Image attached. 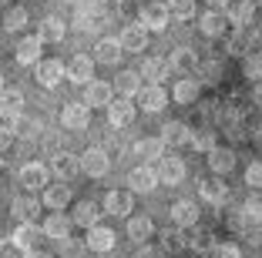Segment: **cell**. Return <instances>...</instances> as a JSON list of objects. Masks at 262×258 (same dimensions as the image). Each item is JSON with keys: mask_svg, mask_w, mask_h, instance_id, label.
Segmentation results:
<instances>
[{"mask_svg": "<svg viewBox=\"0 0 262 258\" xmlns=\"http://www.w3.org/2000/svg\"><path fill=\"white\" fill-rule=\"evenodd\" d=\"M77 161H81V175L88 178H104L111 168V158L104 148H88L84 154H77Z\"/></svg>", "mask_w": 262, "mask_h": 258, "instance_id": "cell-1", "label": "cell"}, {"mask_svg": "<svg viewBox=\"0 0 262 258\" xmlns=\"http://www.w3.org/2000/svg\"><path fill=\"white\" fill-rule=\"evenodd\" d=\"M168 20H171L168 7H165V4H158V0L145 4V7H141V14H138V24L145 27L148 34H151V31H168Z\"/></svg>", "mask_w": 262, "mask_h": 258, "instance_id": "cell-2", "label": "cell"}, {"mask_svg": "<svg viewBox=\"0 0 262 258\" xmlns=\"http://www.w3.org/2000/svg\"><path fill=\"white\" fill-rule=\"evenodd\" d=\"M61 124H64L68 131H84L88 124H91V107H88L84 101H71V104H64Z\"/></svg>", "mask_w": 262, "mask_h": 258, "instance_id": "cell-3", "label": "cell"}, {"mask_svg": "<svg viewBox=\"0 0 262 258\" xmlns=\"http://www.w3.org/2000/svg\"><path fill=\"white\" fill-rule=\"evenodd\" d=\"M155 188H158L155 168H148V165L131 168V175H128V191L131 195H148V191H155Z\"/></svg>", "mask_w": 262, "mask_h": 258, "instance_id": "cell-4", "label": "cell"}, {"mask_svg": "<svg viewBox=\"0 0 262 258\" xmlns=\"http://www.w3.org/2000/svg\"><path fill=\"white\" fill-rule=\"evenodd\" d=\"M64 77L84 87L88 81H94V57H88V54H74V57H71V64L64 67Z\"/></svg>", "mask_w": 262, "mask_h": 258, "instance_id": "cell-5", "label": "cell"}, {"mask_svg": "<svg viewBox=\"0 0 262 258\" xmlns=\"http://www.w3.org/2000/svg\"><path fill=\"white\" fill-rule=\"evenodd\" d=\"M155 175H158V181H165L168 188H175V184L185 181V161L182 158H158V168H155Z\"/></svg>", "mask_w": 262, "mask_h": 258, "instance_id": "cell-6", "label": "cell"}, {"mask_svg": "<svg viewBox=\"0 0 262 258\" xmlns=\"http://www.w3.org/2000/svg\"><path fill=\"white\" fill-rule=\"evenodd\" d=\"M131 208H135V195L131 191H108L104 195V215H115V218H128Z\"/></svg>", "mask_w": 262, "mask_h": 258, "instance_id": "cell-7", "label": "cell"}, {"mask_svg": "<svg viewBox=\"0 0 262 258\" xmlns=\"http://www.w3.org/2000/svg\"><path fill=\"white\" fill-rule=\"evenodd\" d=\"M20 114H24V94L17 91V87L0 91V121H4V124H14Z\"/></svg>", "mask_w": 262, "mask_h": 258, "instance_id": "cell-8", "label": "cell"}, {"mask_svg": "<svg viewBox=\"0 0 262 258\" xmlns=\"http://www.w3.org/2000/svg\"><path fill=\"white\" fill-rule=\"evenodd\" d=\"M111 101H115V91H111V84L108 81H88L84 84V104L91 107H108Z\"/></svg>", "mask_w": 262, "mask_h": 258, "instance_id": "cell-9", "label": "cell"}, {"mask_svg": "<svg viewBox=\"0 0 262 258\" xmlns=\"http://www.w3.org/2000/svg\"><path fill=\"white\" fill-rule=\"evenodd\" d=\"M104 111H108V124H111V128H128V124L135 121V104H131V98L111 101Z\"/></svg>", "mask_w": 262, "mask_h": 258, "instance_id": "cell-10", "label": "cell"}, {"mask_svg": "<svg viewBox=\"0 0 262 258\" xmlns=\"http://www.w3.org/2000/svg\"><path fill=\"white\" fill-rule=\"evenodd\" d=\"M84 248L98 251V255H108V251L115 248V231H111V228H104V225H94V228H88Z\"/></svg>", "mask_w": 262, "mask_h": 258, "instance_id": "cell-11", "label": "cell"}, {"mask_svg": "<svg viewBox=\"0 0 262 258\" xmlns=\"http://www.w3.org/2000/svg\"><path fill=\"white\" fill-rule=\"evenodd\" d=\"M118 44H121V51H128V54H141V51H148V31L141 27V24H128Z\"/></svg>", "mask_w": 262, "mask_h": 258, "instance_id": "cell-12", "label": "cell"}, {"mask_svg": "<svg viewBox=\"0 0 262 258\" xmlns=\"http://www.w3.org/2000/svg\"><path fill=\"white\" fill-rule=\"evenodd\" d=\"M51 171L57 175V181H71V178L81 175V161H77V154L61 151V154H54V161H51Z\"/></svg>", "mask_w": 262, "mask_h": 258, "instance_id": "cell-13", "label": "cell"}, {"mask_svg": "<svg viewBox=\"0 0 262 258\" xmlns=\"http://www.w3.org/2000/svg\"><path fill=\"white\" fill-rule=\"evenodd\" d=\"M34 77L40 87H57L64 77V64L61 61H37L34 64Z\"/></svg>", "mask_w": 262, "mask_h": 258, "instance_id": "cell-14", "label": "cell"}, {"mask_svg": "<svg viewBox=\"0 0 262 258\" xmlns=\"http://www.w3.org/2000/svg\"><path fill=\"white\" fill-rule=\"evenodd\" d=\"M138 104H141V111H162L165 104H168V94H165V87H158V84H148V87H138Z\"/></svg>", "mask_w": 262, "mask_h": 258, "instance_id": "cell-15", "label": "cell"}, {"mask_svg": "<svg viewBox=\"0 0 262 258\" xmlns=\"http://www.w3.org/2000/svg\"><path fill=\"white\" fill-rule=\"evenodd\" d=\"M47 181H51V171H47L44 165H24L20 168V184L27 191H40V188H47Z\"/></svg>", "mask_w": 262, "mask_h": 258, "instance_id": "cell-16", "label": "cell"}, {"mask_svg": "<svg viewBox=\"0 0 262 258\" xmlns=\"http://www.w3.org/2000/svg\"><path fill=\"white\" fill-rule=\"evenodd\" d=\"M171 221H175L178 228H188V225H199V205H195L192 198H182V201H175V205H171Z\"/></svg>", "mask_w": 262, "mask_h": 258, "instance_id": "cell-17", "label": "cell"}, {"mask_svg": "<svg viewBox=\"0 0 262 258\" xmlns=\"http://www.w3.org/2000/svg\"><path fill=\"white\" fill-rule=\"evenodd\" d=\"M199 31L205 34V37H225V31H229V17H225L222 10H208V14L199 17Z\"/></svg>", "mask_w": 262, "mask_h": 258, "instance_id": "cell-18", "label": "cell"}, {"mask_svg": "<svg viewBox=\"0 0 262 258\" xmlns=\"http://www.w3.org/2000/svg\"><path fill=\"white\" fill-rule=\"evenodd\" d=\"M121 44H118L115 37H101L98 44H94V64H108V67H115L118 61H121Z\"/></svg>", "mask_w": 262, "mask_h": 258, "instance_id": "cell-19", "label": "cell"}, {"mask_svg": "<svg viewBox=\"0 0 262 258\" xmlns=\"http://www.w3.org/2000/svg\"><path fill=\"white\" fill-rule=\"evenodd\" d=\"M71 228H74V221H71V218H64L61 212H54V215H47L44 228H40V235L54 238V242H64V238H71Z\"/></svg>", "mask_w": 262, "mask_h": 258, "instance_id": "cell-20", "label": "cell"}, {"mask_svg": "<svg viewBox=\"0 0 262 258\" xmlns=\"http://www.w3.org/2000/svg\"><path fill=\"white\" fill-rule=\"evenodd\" d=\"M37 238H40V228L34 225V221H20V225L14 228V235H10V242H14L20 251H31L34 245H37Z\"/></svg>", "mask_w": 262, "mask_h": 258, "instance_id": "cell-21", "label": "cell"}, {"mask_svg": "<svg viewBox=\"0 0 262 258\" xmlns=\"http://www.w3.org/2000/svg\"><path fill=\"white\" fill-rule=\"evenodd\" d=\"M71 201V184L57 181V184H47L44 188V205L51 208V212H64Z\"/></svg>", "mask_w": 262, "mask_h": 258, "instance_id": "cell-22", "label": "cell"}, {"mask_svg": "<svg viewBox=\"0 0 262 258\" xmlns=\"http://www.w3.org/2000/svg\"><path fill=\"white\" fill-rule=\"evenodd\" d=\"M151 235H155V221L148 218V215H131V218H128V238H131V242L145 245Z\"/></svg>", "mask_w": 262, "mask_h": 258, "instance_id": "cell-23", "label": "cell"}, {"mask_svg": "<svg viewBox=\"0 0 262 258\" xmlns=\"http://www.w3.org/2000/svg\"><path fill=\"white\" fill-rule=\"evenodd\" d=\"M208 168H212V171H215V175H229L232 168H235V151H232V148H212V151H208Z\"/></svg>", "mask_w": 262, "mask_h": 258, "instance_id": "cell-24", "label": "cell"}, {"mask_svg": "<svg viewBox=\"0 0 262 258\" xmlns=\"http://www.w3.org/2000/svg\"><path fill=\"white\" fill-rule=\"evenodd\" d=\"M215 245V235L208 228H199V225H188L185 231V248H195V251H212Z\"/></svg>", "mask_w": 262, "mask_h": 258, "instance_id": "cell-25", "label": "cell"}, {"mask_svg": "<svg viewBox=\"0 0 262 258\" xmlns=\"http://www.w3.org/2000/svg\"><path fill=\"white\" fill-rule=\"evenodd\" d=\"M101 208L94 205V201H77V208H74V215H71V221L74 225H81V228H94L101 221Z\"/></svg>", "mask_w": 262, "mask_h": 258, "instance_id": "cell-26", "label": "cell"}, {"mask_svg": "<svg viewBox=\"0 0 262 258\" xmlns=\"http://www.w3.org/2000/svg\"><path fill=\"white\" fill-rule=\"evenodd\" d=\"M199 191H202L205 201H212V205H222L225 198H229V184L222 181V175H219V178H205V181L199 184Z\"/></svg>", "mask_w": 262, "mask_h": 258, "instance_id": "cell-27", "label": "cell"}, {"mask_svg": "<svg viewBox=\"0 0 262 258\" xmlns=\"http://www.w3.org/2000/svg\"><path fill=\"white\" fill-rule=\"evenodd\" d=\"M37 212H40V201L34 195H20V198L10 201V215L20 218V221H34V215H37Z\"/></svg>", "mask_w": 262, "mask_h": 258, "instance_id": "cell-28", "label": "cell"}, {"mask_svg": "<svg viewBox=\"0 0 262 258\" xmlns=\"http://www.w3.org/2000/svg\"><path fill=\"white\" fill-rule=\"evenodd\" d=\"M199 91H202L199 77H182V81L175 84V91H171V98H175L178 104H195V101H199Z\"/></svg>", "mask_w": 262, "mask_h": 258, "instance_id": "cell-29", "label": "cell"}, {"mask_svg": "<svg viewBox=\"0 0 262 258\" xmlns=\"http://www.w3.org/2000/svg\"><path fill=\"white\" fill-rule=\"evenodd\" d=\"M40 47H44V40L40 37H24L20 44H17V64H37L40 61Z\"/></svg>", "mask_w": 262, "mask_h": 258, "instance_id": "cell-30", "label": "cell"}, {"mask_svg": "<svg viewBox=\"0 0 262 258\" xmlns=\"http://www.w3.org/2000/svg\"><path fill=\"white\" fill-rule=\"evenodd\" d=\"M188 137H192V131H188L185 121H168V124L162 128V141H165V145H171V148L188 145Z\"/></svg>", "mask_w": 262, "mask_h": 258, "instance_id": "cell-31", "label": "cell"}, {"mask_svg": "<svg viewBox=\"0 0 262 258\" xmlns=\"http://www.w3.org/2000/svg\"><path fill=\"white\" fill-rule=\"evenodd\" d=\"M171 67H175L178 74H195V71H199V54H195L192 47H178V51L171 54Z\"/></svg>", "mask_w": 262, "mask_h": 258, "instance_id": "cell-32", "label": "cell"}, {"mask_svg": "<svg viewBox=\"0 0 262 258\" xmlns=\"http://www.w3.org/2000/svg\"><path fill=\"white\" fill-rule=\"evenodd\" d=\"M138 87H141V77H138V71H118V77H115V87H111V91H118L121 98H135V94H138Z\"/></svg>", "mask_w": 262, "mask_h": 258, "instance_id": "cell-33", "label": "cell"}, {"mask_svg": "<svg viewBox=\"0 0 262 258\" xmlns=\"http://www.w3.org/2000/svg\"><path fill=\"white\" fill-rule=\"evenodd\" d=\"M135 154H138L141 161H158L165 154V141L162 137H141L138 145H135Z\"/></svg>", "mask_w": 262, "mask_h": 258, "instance_id": "cell-34", "label": "cell"}, {"mask_svg": "<svg viewBox=\"0 0 262 258\" xmlns=\"http://www.w3.org/2000/svg\"><path fill=\"white\" fill-rule=\"evenodd\" d=\"M252 20H255V4L252 0H239V4L232 7V14H229V24H235L239 31H246Z\"/></svg>", "mask_w": 262, "mask_h": 258, "instance_id": "cell-35", "label": "cell"}, {"mask_svg": "<svg viewBox=\"0 0 262 258\" xmlns=\"http://www.w3.org/2000/svg\"><path fill=\"white\" fill-rule=\"evenodd\" d=\"M165 71H168V64H165V61H158V57H145L141 67H138V77H145L148 84H158L165 77Z\"/></svg>", "mask_w": 262, "mask_h": 258, "instance_id": "cell-36", "label": "cell"}, {"mask_svg": "<svg viewBox=\"0 0 262 258\" xmlns=\"http://www.w3.org/2000/svg\"><path fill=\"white\" fill-rule=\"evenodd\" d=\"M64 31H68V27H64V20L51 14V17H44V20H40V34H37V37L40 40H61Z\"/></svg>", "mask_w": 262, "mask_h": 258, "instance_id": "cell-37", "label": "cell"}, {"mask_svg": "<svg viewBox=\"0 0 262 258\" xmlns=\"http://www.w3.org/2000/svg\"><path fill=\"white\" fill-rule=\"evenodd\" d=\"M24 24H27V10H24V7H10L7 14H4V31H7V34L24 31Z\"/></svg>", "mask_w": 262, "mask_h": 258, "instance_id": "cell-38", "label": "cell"}, {"mask_svg": "<svg viewBox=\"0 0 262 258\" xmlns=\"http://www.w3.org/2000/svg\"><path fill=\"white\" fill-rule=\"evenodd\" d=\"M188 145L195 148V151H212L215 148V131H192V137H188Z\"/></svg>", "mask_w": 262, "mask_h": 258, "instance_id": "cell-39", "label": "cell"}, {"mask_svg": "<svg viewBox=\"0 0 262 258\" xmlns=\"http://www.w3.org/2000/svg\"><path fill=\"white\" fill-rule=\"evenodd\" d=\"M165 7H168V14L178 17V20H188V17H195V0H168Z\"/></svg>", "mask_w": 262, "mask_h": 258, "instance_id": "cell-40", "label": "cell"}, {"mask_svg": "<svg viewBox=\"0 0 262 258\" xmlns=\"http://www.w3.org/2000/svg\"><path fill=\"white\" fill-rule=\"evenodd\" d=\"M242 74L249 81H259L262 77V54H246V61H242Z\"/></svg>", "mask_w": 262, "mask_h": 258, "instance_id": "cell-41", "label": "cell"}, {"mask_svg": "<svg viewBox=\"0 0 262 258\" xmlns=\"http://www.w3.org/2000/svg\"><path fill=\"white\" fill-rule=\"evenodd\" d=\"M162 242H165V248H171V251H178V248H185V231L182 228H165L162 231Z\"/></svg>", "mask_w": 262, "mask_h": 258, "instance_id": "cell-42", "label": "cell"}, {"mask_svg": "<svg viewBox=\"0 0 262 258\" xmlns=\"http://www.w3.org/2000/svg\"><path fill=\"white\" fill-rule=\"evenodd\" d=\"M242 178H246V184H249V188L262 191V161H252V165L246 168V175H242Z\"/></svg>", "mask_w": 262, "mask_h": 258, "instance_id": "cell-43", "label": "cell"}, {"mask_svg": "<svg viewBox=\"0 0 262 258\" xmlns=\"http://www.w3.org/2000/svg\"><path fill=\"white\" fill-rule=\"evenodd\" d=\"M212 258H242V251H239V245H229V242H225V245H212Z\"/></svg>", "mask_w": 262, "mask_h": 258, "instance_id": "cell-44", "label": "cell"}, {"mask_svg": "<svg viewBox=\"0 0 262 258\" xmlns=\"http://www.w3.org/2000/svg\"><path fill=\"white\" fill-rule=\"evenodd\" d=\"M202 81H208V84L222 81V64H219V61H208V64H202Z\"/></svg>", "mask_w": 262, "mask_h": 258, "instance_id": "cell-45", "label": "cell"}, {"mask_svg": "<svg viewBox=\"0 0 262 258\" xmlns=\"http://www.w3.org/2000/svg\"><path fill=\"white\" fill-rule=\"evenodd\" d=\"M10 128H17V134H24V137H31V134H37V121H27V118H17L14 124H10Z\"/></svg>", "mask_w": 262, "mask_h": 258, "instance_id": "cell-46", "label": "cell"}, {"mask_svg": "<svg viewBox=\"0 0 262 258\" xmlns=\"http://www.w3.org/2000/svg\"><path fill=\"white\" fill-rule=\"evenodd\" d=\"M135 258H165V248H158V245H141Z\"/></svg>", "mask_w": 262, "mask_h": 258, "instance_id": "cell-47", "label": "cell"}, {"mask_svg": "<svg viewBox=\"0 0 262 258\" xmlns=\"http://www.w3.org/2000/svg\"><path fill=\"white\" fill-rule=\"evenodd\" d=\"M10 141H14V128L0 121V151H7V148H10Z\"/></svg>", "mask_w": 262, "mask_h": 258, "instance_id": "cell-48", "label": "cell"}, {"mask_svg": "<svg viewBox=\"0 0 262 258\" xmlns=\"http://www.w3.org/2000/svg\"><path fill=\"white\" fill-rule=\"evenodd\" d=\"M61 245H64V258H81V251H84L77 242H71V238H64Z\"/></svg>", "mask_w": 262, "mask_h": 258, "instance_id": "cell-49", "label": "cell"}, {"mask_svg": "<svg viewBox=\"0 0 262 258\" xmlns=\"http://www.w3.org/2000/svg\"><path fill=\"white\" fill-rule=\"evenodd\" d=\"M225 47H229V54H235V57H242V54H246V47H242L239 37H229V40H225Z\"/></svg>", "mask_w": 262, "mask_h": 258, "instance_id": "cell-50", "label": "cell"}, {"mask_svg": "<svg viewBox=\"0 0 262 258\" xmlns=\"http://www.w3.org/2000/svg\"><path fill=\"white\" fill-rule=\"evenodd\" d=\"M24 258H54L51 251H37V248H31V251H24Z\"/></svg>", "mask_w": 262, "mask_h": 258, "instance_id": "cell-51", "label": "cell"}, {"mask_svg": "<svg viewBox=\"0 0 262 258\" xmlns=\"http://www.w3.org/2000/svg\"><path fill=\"white\" fill-rule=\"evenodd\" d=\"M246 212H252V218H262V201H252V205H246Z\"/></svg>", "mask_w": 262, "mask_h": 258, "instance_id": "cell-52", "label": "cell"}, {"mask_svg": "<svg viewBox=\"0 0 262 258\" xmlns=\"http://www.w3.org/2000/svg\"><path fill=\"white\" fill-rule=\"evenodd\" d=\"M208 4H212V10H222V7H229L232 0H208Z\"/></svg>", "mask_w": 262, "mask_h": 258, "instance_id": "cell-53", "label": "cell"}, {"mask_svg": "<svg viewBox=\"0 0 262 258\" xmlns=\"http://www.w3.org/2000/svg\"><path fill=\"white\" fill-rule=\"evenodd\" d=\"M252 101L262 107V84H255V91H252Z\"/></svg>", "mask_w": 262, "mask_h": 258, "instance_id": "cell-54", "label": "cell"}, {"mask_svg": "<svg viewBox=\"0 0 262 258\" xmlns=\"http://www.w3.org/2000/svg\"><path fill=\"white\" fill-rule=\"evenodd\" d=\"M255 137H259V145H262V131H255Z\"/></svg>", "mask_w": 262, "mask_h": 258, "instance_id": "cell-55", "label": "cell"}, {"mask_svg": "<svg viewBox=\"0 0 262 258\" xmlns=\"http://www.w3.org/2000/svg\"><path fill=\"white\" fill-rule=\"evenodd\" d=\"M108 4H121V0H108Z\"/></svg>", "mask_w": 262, "mask_h": 258, "instance_id": "cell-56", "label": "cell"}, {"mask_svg": "<svg viewBox=\"0 0 262 258\" xmlns=\"http://www.w3.org/2000/svg\"><path fill=\"white\" fill-rule=\"evenodd\" d=\"M94 258H104V255H94Z\"/></svg>", "mask_w": 262, "mask_h": 258, "instance_id": "cell-57", "label": "cell"}, {"mask_svg": "<svg viewBox=\"0 0 262 258\" xmlns=\"http://www.w3.org/2000/svg\"><path fill=\"white\" fill-rule=\"evenodd\" d=\"M0 91H4V87H0Z\"/></svg>", "mask_w": 262, "mask_h": 258, "instance_id": "cell-58", "label": "cell"}, {"mask_svg": "<svg viewBox=\"0 0 262 258\" xmlns=\"http://www.w3.org/2000/svg\"><path fill=\"white\" fill-rule=\"evenodd\" d=\"M0 168H4V165H0Z\"/></svg>", "mask_w": 262, "mask_h": 258, "instance_id": "cell-59", "label": "cell"}, {"mask_svg": "<svg viewBox=\"0 0 262 258\" xmlns=\"http://www.w3.org/2000/svg\"><path fill=\"white\" fill-rule=\"evenodd\" d=\"M252 4H255V0H252Z\"/></svg>", "mask_w": 262, "mask_h": 258, "instance_id": "cell-60", "label": "cell"}]
</instances>
